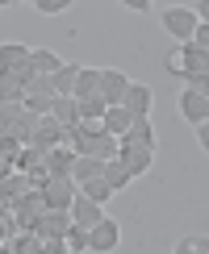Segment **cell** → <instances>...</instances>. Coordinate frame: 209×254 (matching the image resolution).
Listing matches in <instances>:
<instances>
[{
    "instance_id": "9a60e30c",
    "label": "cell",
    "mask_w": 209,
    "mask_h": 254,
    "mask_svg": "<svg viewBox=\"0 0 209 254\" xmlns=\"http://www.w3.org/2000/svg\"><path fill=\"white\" fill-rule=\"evenodd\" d=\"M101 167H104V163H97V158H88V154H76V163H71L67 179L80 188V184H88V179H101Z\"/></svg>"
},
{
    "instance_id": "8fae6325",
    "label": "cell",
    "mask_w": 209,
    "mask_h": 254,
    "mask_svg": "<svg viewBox=\"0 0 209 254\" xmlns=\"http://www.w3.org/2000/svg\"><path fill=\"white\" fill-rule=\"evenodd\" d=\"M97 88H101V71L97 67H80V75H76V88H71V100H92L97 96Z\"/></svg>"
},
{
    "instance_id": "e0dca14e",
    "label": "cell",
    "mask_w": 209,
    "mask_h": 254,
    "mask_svg": "<svg viewBox=\"0 0 209 254\" xmlns=\"http://www.w3.org/2000/svg\"><path fill=\"white\" fill-rule=\"evenodd\" d=\"M101 179H104V184H109V192H113V196H117V192H121V188H130V179H134V175H130V171H125V167L117 163V158H109V163H104V167H101Z\"/></svg>"
},
{
    "instance_id": "7a4b0ae2",
    "label": "cell",
    "mask_w": 209,
    "mask_h": 254,
    "mask_svg": "<svg viewBox=\"0 0 209 254\" xmlns=\"http://www.w3.org/2000/svg\"><path fill=\"white\" fill-rule=\"evenodd\" d=\"M163 29H167V34H172V38H180V42H188V38H193V29L197 25H201V13H193V8H184V4H176V8H163Z\"/></svg>"
},
{
    "instance_id": "d6986e66",
    "label": "cell",
    "mask_w": 209,
    "mask_h": 254,
    "mask_svg": "<svg viewBox=\"0 0 209 254\" xmlns=\"http://www.w3.org/2000/svg\"><path fill=\"white\" fill-rule=\"evenodd\" d=\"M125 146H151L155 150V129H151V117H142V121H130V129H125L121 137Z\"/></svg>"
},
{
    "instance_id": "f1b7e54d",
    "label": "cell",
    "mask_w": 209,
    "mask_h": 254,
    "mask_svg": "<svg viewBox=\"0 0 209 254\" xmlns=\"http://www.w3.org/2000/svg\"><path fill=\"white\" fill-rule=\"evenodd\" d=\"M0 254H8V242H0Z\"/></svg>"
},
{
    "instance_id": "7c38bea8",
    "label": "cell",
    "mask_w": 209,
    "mask_h": 254,
    "mask_svg": "<svg viewBox=\"0 0 209 254\" xmlns=\"http://www.w3.org/2000/svg\"><path fill=\"white\" fill-rule=\"evenodd\" d=\"M50 117H55V125H59L63 133H67L71 125L80 121V104L71 100V96H55V104H50Z\"/></svg>"
},
{
    "instance_id": "603a6c76",
    "label": "cell",
    "mask_w": 209,
    "mask_h": 254,
    "mask_svg": "<svg viewBox=\"0 0 209 254\" xmlns=\"http://www.w3.org/2000/svg\"><path fill=\"white\" fill-rule=\"evenodd\" d=\"M67 8H71V0H38L42 17H59V13H67Z\"/></svg>"
},
{
    "instance_id": "5bb4252c",
    "label": "cell",
    "mask_w": 209,
    "mask_h": 254,
    "mask_svg": "<svg viewBox=\"0 0 209 254\" xmlns=\"http://www.w3.org/2000/svg\"><path fill=\"white\" fill-rule=\"evenodd\" d=\"M71 163H76V154H71L67 146H55V150L42 154V171H46V175H67Z\"/></svg>"
},
{
    "instance_id": "d4e9b609",
    "label": "cell",
    "mask_w": 209,
    "mask_h": 254,
    "mask_svg": "<svg viewBox=\"0 0 209 254\" xmlns=\"http://www.w3.org/2000/svg\"><path fill=\"white\" fill-rule=\"evenodd\" d=\"M8 238H13V217L0 213V242H8Z\"/></svg>"
},
{
    "instance_id": "9c48e42d",
    "label": "cell",
    "mask_w": 209,
    "mask_h": 254,
    "mask_svg": "<svg viewBox=\"0 0 209 254\" xmlns=\"http://www.w3.org/2000/svg\"><path fill=\"white\" fill-rule=\"evenodd\" d=\"M71 229V217H67V208H46V213L38 217V225H34V234L38 238H55L63 242V234Z\"/></svg>"
},
{
    "instance_id": "ba28073f",
    "label": "cell",
    "mask_w": 209,
    "mask_h": 254,
    "mask_svg": "<svg viewBox=\"0 0 209 254\" xmlns=\"http://www.w3.org/2000/svg\"><path fill=\"white\" fill-rule=\"evenodd\" d=\"M67 217H71V225H76V229H84V234H88V229L104 217V208H101V204H92V200H84V196L76 192V200L67 204Z\"/></svg>"
},
{
    "instance_id": "2e32d148",
    "label": "cell",
    "mask_w": 209,
    "mask_h": 254,
    "mask_svg": "<svg viewBox=\"0 0 209 254\" xmlns=\"http://www.w3.org/2000/svg\"><path fill=\"white\" fill-rule=\"evenodd\" d=\"M59 67H63V59L55 55V50H29V71H34V75L50 79V75H55Z\"/></svg>"
},
{
    "instance_id": "6da1fadb",
    "label": "cell",
    "mask_w": 209,
    "mask_h": 254,
    "mask_svg": "<svg viewBox=\"0 0 209 254\" xmlns=\"http://www.w3.org/2000/svg\"><path fill=\"white\" fill-rule=\"evenodd\" d=\"M38 196H42L46 208H67L71 200H76V184H71L67 175H46L38 184Z\"/></svg>"
},
{
    "instance_id": "44dd1931",
    "label": "cell",
    "mask_w": 209,
    "mask_h": 254,
    "mask_svg": "<svg viewBox=\"0 0 209 254\" xmlns=\"http://www.w3.org/2000/svg\"><path fill=\"white\" fill-rule=\"evenodd\" d=\"M63 246H67L71 254H88V234H84V229H76V225H71L67 234H63Z\"/></svg>"
},
{
    "instance_id": "4316f807",
    "label": "cell",
    "mask_w": 209,
    "mask_h": 254,
    "mask_svg": "<svg viewBox=\"0 0 209 254\" xmlns=\"http://www.w3.org/2000/svg\"><path fill=\"white\" fill-rule=\"evenodd\" d=\"M0 142H8V117H4V109H0Z\"/></svg>"
},
{
    "instance_id": "ac0fdd59",
    "label": "cell",
    "mask_w": 209,
    "mask_h": 254,
    "mask_svg": "<svg viewBox=\"0 0 209 254\" xmlns=\"http://www.w3.org/2000/svg\"><path fill=\"white\" fill-rule=\"evenodd\" d=\"M29 63V46H21V42H4L0 46V71H17Z\"/></svg>"
},
{
    "instance_id": "30bf717a",
    "label": "cell",
    "mask_w": 209,
    "mask_h": 254,
    "mask_svg": "<svg viewBox=\"0 0 209 254\" xmlns=\"http://www.w3.org/2000/svg\"><path fill=\"white\" fill-rule=\"evenodd\" d=\"M180 117H184L188 125H201V121H209V96H205V92L184 88V92H180Z\"/></svg>"
},
{
    "instance_id": "8992f818",
    "label": "cell",
    "mask_w": 209,
    "mask_h": 254,
    "mask_svg": "<svg viewBox=\"0 0 209 254\" xmlns=\"http://www.w3.org/2000/svg\"><path fill=\"white\" fill-rule=\"evenodd\" d=\"M125 88H130L125 71H101V88H97V96H101L104 109H117L121 96H125Z\"/></svg>"
},
{
    "instance_id": "4fadbf2b",
    "label": "cell",
    "mask_w": 209,
    "mask_h": 254,
    "mask_svg": "<svg viewBox=\"0 0 209 254\" xmlns=\"http://www.w3.org/2000/svg\"><path fill=\"white\" fill-rule=\"evenodd\" d=\"M130 121H134V117H130V113L121 109V104H117V109H104V113H101V129L109 133V137H117V142L125 137V129H130Z\"/></svg>"
},
{
    "instance_id": "83f0119b",
    "label": "cell",
    "mask_w": 209,
    "mask_h": 254,
    "mask_svg": "<svg viewBox=\"0 0 209 254\" xmlns=\"http://www.w3.org/2000/svg\"><path fill=\"white\" fill-rule=\"evenodd\" d=\"M4 175H13V163H8V158L0 154V179H4Z\"/></svg>"
},
{
    "instance_id": "f546056e",
    "label": "cell",
    "mask_w": 209,
    "mask_h": 254,
    "mask_svg": "<svg viewBox=\"0 0 209 254\" xmlns=\"http://www.w3.org/2000/svg\"><path fill=\"white\" fill-rule=\"evenodd\" d=\"M63 254H71V250H63Z\"/></svg>"
},
{
    "instance_id": "52a82bcc",
    "label": "cell",
    "mask_w": 209,
    "mask_h": 254,
    "mask_svg": "<svg viewBox=\"0 0 209 254\" xmlns=\"http://www.w3.org/2000/svg\"><path fill=\"white\" fill-rule=\"evenodd\" d=\"M117 163H121L130 175H142V171H151L155 150H151V146H125V142H117Z\"/></svg>"
},
{
    "instance_id": "5b68a950",
    "label": "cell",
    "mask_w": 209,
    "mask_h": 254,
    "mask_svg": "<svg viewBox=\"0 0 209 254\" xmlns=\"http://www.w3.org/2000/svg\"><path fill=\"white\" fill-rule=\"evenodd\" d=\"M151 104H155V92L146 88V83H130V88H125V96H121V109L130 113L134 121L151 117Z\"/></svg>"
},
{
    "instance_id": "7402d4cb",
    "label": "cell",
    "mask_w": 209,
    "mask_h": 254,
    "mask_svg": "<svg viewBox=\"0 0 209 254\" xmlns=\"http://www.w3.org/2000/svg\"><path fill=\"white\" fill-rule=\"evenodd\" d=\"M176 254H209V242L197 234V238H184V242H176Z\"/></svg>"
},
{
    "instance_id": "277c9868",
    "label": "cell",
    "mask_w": 209,
    "mask_h": 254,
    "mask_svg": "<svg viewBox=\"0 0 209 254\" xmlns=\"http://www.w3.org/2000/svg\"><path fill=\"white\" fill-rule=\"evenodd\" d=\"M117 242H121V229H117V221H113V217H101L97 225L88 229V250H92V254L117 250Z\"/></svg>"
},
{
    "instance_id": "484cf974",
    "label": "cell",
    "mask_w": 209,
    "mask_h": 254,
    "mask_svg": "<svg viewBox=\"0 0 209 254\" xmlns=\"http://www.w3.org/2000/svg\"><path fill=\"white\" fill-rule=\"evenodd\" d=\"M193 133H197V142H201V146H209V125H205V121L193 125Z\"/></svg>"
},
{
    "instance_id": "3957f363",
    "label": "cell",
    "mask_w": 209,
    "mask_h": 254,
    "mask_svg": "<svg viewBox=\"0 0 209 254\" xmlns=\"http://www.w3.org/2000/svg\"><path fill=\"white\" fill-rule=\"evenodd\" d=\"M25 146H38V150H55V146H63V129L55 125L50 113H42V117L29 121V142Z\"/></svg>"
},
{
    "instance_id": "ffe728a7",
    "label": "cell",
    "mask_w": 209,
    "mask_h": 254,
    "mask_svg": "<svg viewBox=\"0 0 209 254\" xmlns=\"http://www.w3.org/2000/svg\"><path fill=\"white\" fill-rule=\"evenodd\" d=\"M76 75H80L76 63H63L55 75H50V92H55V96H71V88H76Z\"/></svg>"
},
{
    "instance_id": "cb8c5ba5",
    "label": "cell",
    "mask_w": 209,
    "mask_h": 254,
    "mask_svg": "<svg viewBox=\"0 0 209 254\" xmlns=\"http://www.w3.org/2000/svg\"><path fill=\"white\" fill-rule=\"evenodd\" d=\"M188 46H197V50H205V55H209V21H201V25L193 29V38H188Z\"/></svg>"
}]
</instances>
